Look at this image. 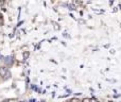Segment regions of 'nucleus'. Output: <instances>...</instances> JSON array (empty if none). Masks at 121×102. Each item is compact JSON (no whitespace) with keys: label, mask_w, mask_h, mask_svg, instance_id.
Segmentation results:
<instances>
[{"label":"nucleus","mask_w":121,"mask_h":102,"mask_svg":"<svg viewBox=\"0 0 121 102\" xmlns=\"http://www.w3.org/2000/svg\"><path fill=\"white\" fill-rule=\"evenodd\" d=\"M8 72V68L5 67V66H2V67H0V76H5V74Z\"/></svg>","instance_id":"nucleus-1"},{"label":"nucleus","mask_w":121,"mask_h":102,"mask_svg":"<svg viewBox=\"0 0 121 102\" xmlns=\"http://www.w3.org/2000/svg\"><path fill=\"white\" fill-rule=\"evenodd\" d=\"M4 62H5L6 65H10V64L13 63V57L12 56H6L5 60H4Z\"/></svg>","instance_id":"nucleus-2"},{"label":"nucleus","mask_w":121,"mask_h":102,"mask_svg":"<svg viewBox=\"0 0 121 102\" xmlns=\"http://www.w3.org/2000/svg\"><path fill=\"white\" fill-rule=\"evenodd\" d=\"M10 76H11V73H10V72H8V73L5 74V76H4L3 79H4V80H8V79L10 78Z\"/></svg>","instance_id":"nucleus-3"},{"label":"nucleus","mask_w":121,"mask_h":102,"mask_svg":"<svg viewBox=\"0 0 121 102\" xmlns=\"http://www.w3.org/2000/svg\"><path fill=\"white\" fill-rule=\"evenodd\" d=\"M83 102H90V100H89V99H84V100H83Z\"/></svg>","instance_id":"nucleus-4"},{"label":"nucleus","mask_w":121,"mask_h":102,"mask_svg":"<svg viewBox=\"0 0 121 102\" xmlns=\"http://www.w3.org/2000/svg\"><path fill=\"white\" fill-rule=\"evenodd\" d=\"M71 102H80V101H78V100H75V99H73V100H72V101Z\"/></svg>","instance_id":"nucleus-5"},{"label":"nucleus","mask_w":121,"mask_h":102,"mask_svg":"<svg viewBox=\"0 0 121 102\" xmlns=\"http://www.w3.org/2000/svg\"><path fill=\"white\" fill-rule=\"evenodd\" d=\"M3 102H8V100H5V101H3Z\"/></svg>","instance_id":"nucleus-6"},{"label":"nucleus","mask_w":121,"mask_h":102,"mask_svg":"<svg viewBox=\"0 0 121 102\" xmlns=\"http://www.w3.org/2000/svg\"><path fill=\"white\" fill-rule=\"evenodd\" d=\"M21 102H23V101H21Z\"/></svg>","instance_id":"nucleus-7"}]
</instances>
